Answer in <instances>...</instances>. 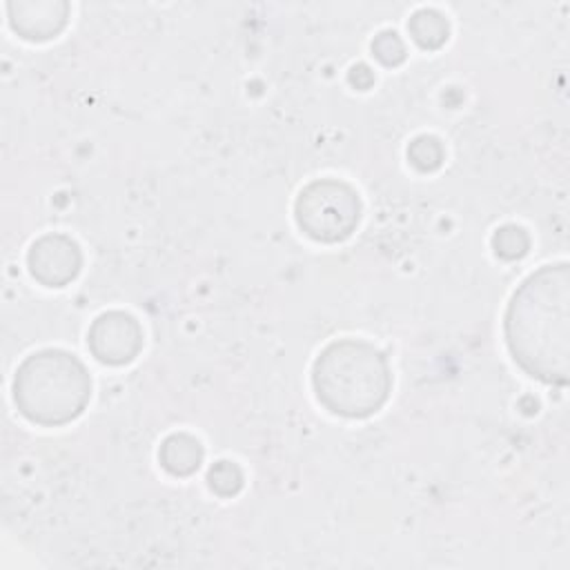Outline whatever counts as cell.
I'll list each match as a JSON object with an SVG mask.
<instances>
[{"label": "cell", "mask_w": 570, "mask_h": 570, "mask_svg": "<svg viewBox=\"0 0 570 570\" xmlns=\"http://www.w3.org/2000/svg\"><path fill=\"white\" fill-rule=\"evenodd\" d=\"M492 249L503 261H517L528 254L530 236L519 225H501L492 236Z\"/></svg>", "instance_id": "8fae6325"}, {"label": "cell", "mask_w": 570, "mask_h": 570, "mask_svg": "<svg viewBox=\"0 0 570 570\" xmlns=\"http://www.w3.org/2000/svg\"><path fill=\"white\" fill-rule=\"evenodd\" d=\"M27 267L40 285L65 287L80 274L82 252L67 234H45L31 243Z\"/></svg>", "instance_id": "8992f818"}, {"label": "cell", "mask_w": 570, "mask_h": 570, "mask_svg": "<svg viewBox=\"0 0 570 570\" xmlns=\"http://www.w3.org/2000/svg\"><path fill=\"white\" fill-rule=\"evenodd\" d=\"M407 31L412 36V40L428 51H434L439 47H443L450 38V24L445 20V16L436 9H416L410 20H407Z\"/></svg>", "instance_id": "9c48e42d"}, {"label": "cell", "mask_w": 570, "mask_h": 570, "mask_svg": "<svg viewBox=\"0 0 570 570\" xmlns=\"http://www.w3.org/2000/svg\"><path fill=\"white\" fill-rule=\"evenodd\" d=\"M203 456H205V450L200 441L187 432L169 434L158 450V461L163 470L169 472L171 476L194 474L200 468Z\"/></svg>", "instance_id": "ba28073f"}, {"label": "cell", "mask_w": 570, "mask_h": 570, "mask_svg": "<svg viewBox=\"0 0 570 570\" xmlns=\"http://www.w3.org/2000/svg\"><path fill=\"white\" fill-rule=\"evenodd\" d=\"M347 80H350V85H352L354 89L367 91V89L374 85V73H372V69H370L367 65L358 62V65H354V67L347 71Z\"/></svg>", "instance_id": "5bb4252c"}, {"label": "cell", "mask_w": 570, "mask_h": 570, "mask_svg": "<svg viewBox=\"0 0 570 570\" xmlns=\"http://www.w3.org/2000/svg\"><path fill=\"white\" fill-rule=\"evenodd\" d=\"M443 145L436 136H416L410 145H407V160L416 171L430 174L436 171L443 165Z\"/></svg>", "instance_id": "30bf717a"}, {"label": "cell", "mask_w": 570, "mask_h": 570, "mask_svg": "<svg viewBox=\"0 0 570 570\" xmlns=\"http://www.w3.org/2000/svg\"><path fill=\"white\" fill-rule=\"evenodd\" d=\"M505 343L530 376L566 385L570 372V267L543 265L512 294L505 309Z\"/></svg>", "instance_id": "6da1fadb"}, {"label": "cell", "mask_w": 570, "mask_h": 570, "mask_svg": "<svg viewBox=\"0 0 570 570\" xmlns=\"http://www.w3.org/2000/svg\"><path fill=\"white\" fill-rule=\"evenodd\" d=\"M11 29L31 42L56 38L69 18V4L62 0H11L7 2Z\"/></svg>", "instance_id": "52a82bcc"}, {"label": "cell", "mask_w": 570, "mask_h": 570, "mask_svg": "<svg viewBox=\"0 0 570 570\" xmlns=\"http://www.w3.org/2000/svg\"><path fill=\"white\" fill-rule=\"evenodd\" d=\"M372 53L383 67H399L407 56L405 42L394 29H383L374 36Z\"/></svg>", "instance_id": "4fadbf2b"}, {"label": "cell", "mask_w": 570, "mask_h": 570, "mask_svg": "<svg viewBox=\"0 0 570 570\" xmlns=\"http://www.w3.org/2000/svg\"><path fill=\"white\" fill-rule=\"evenodd\" d=\"M89 352L107 365L131 363L142 350L140 323L120 309L102 312L94 318L87 332Z\"/></svg>", "instance_id": "5b68a950"}, {"label": "cell", "mask_w": 570, "mask_h": 570, "mask_svg": "<svg viewBox=\"0 0 570 570\" xmlns=\"http://www.w3.org/2000/svg\"><path fill=\"white\" fill-rule=\"evenodd\" d=\"M91 396V379L82 361L65 350H40L27 356L13 376L18 412L38 425L56 428L82 414Z\"/></svg>", "instance_id": "3957f363"}, {"label": "cell", "mask_w": 570, "mask_h": 570, "mask_svg": "<svg viewBox=\"0 0 570 570\" xmlns=\"http://www.w3.org/2000/svg\"><path fill=\"white\" fill-rule=\"evenodd\" d=\"M294 218L305 236L318 243H341L354 234L361 220V198L343 180H312L294 203Z\"/></svg>", "instance_id": "277c9868"}, {"label": "cell", "mask_w": 570, "mask_h": 570, "mask_svg": "<svg viewBox=\"0 0 570 570\" xmlns=\"http://www.w3.org/2000/svg\"><path fill=\"white\" fill-rule=\"evenodd\" d=\"M312 385L321 405L345 419H365L383 407L392 372L381 350L365 341L330 343L314 361Z\"/></svg>", "instance_id": "7a4b0ae2"}, {"label": "cell", "mask_w": 570, "mask_h": 570, "mask_svg": "<svg viewBox=\"0 0 570 570\" xmlns=\"http://www.w3.org/2000/svg\"><path fill=\"white\" fill-rule=\"evenodd\" d=\"M245 483L243 470L238 468V463L220 459L216 461L209 470H207V485L212 488L214 494L218 497H234L240 492Z\"/></svg>", "instance_id": "7c38bea8"}]
</instances>
